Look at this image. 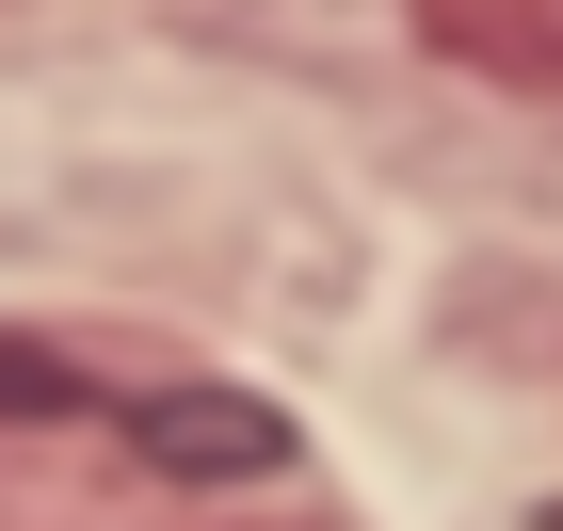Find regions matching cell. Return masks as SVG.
Masks as SVG:
<instances>
[{"label": "cell", "mask_w": 563, "mask_h": 531, "mask_svg": "<svg viewBox=\"0 0 563 531\" xmlns=\"http://www.w3.org/2000/svg\"><path fill=\"white\" fill-rule=\"evenodd\" d=\"M402 33L499 97H563V0H402Z\"/></svg>", "instance_id": "obj_1"}, {"label": "cell", "mask_w": 563, "mask_h": 531, "mask_svg": "<svg viewBox=\"0 0 563 531\" xmlns=\"http://www.w3.org/2000/svg\"><path fill=\"white\" fill-rule=\"evenodd\" d=\"M130 435L162 451V467H210V484H274V467H290V419L242 402V387H162Z\"/></svg>", "instance_id": "obj_2"}, {"label": "cell", "mask_w": 563, "mask_h": 531, "mask_svg": "<svg viewBox=\"0 0 563 531\" xmlns=\"http://www.w3.org/2000/svg\"><path fill=\"white\" fill-rule=\"evenodd\" d=\"M0 419H81V370L33 354V339H0Z\"/></svg>", "instance_id": "obj_3"}]
</instances>
